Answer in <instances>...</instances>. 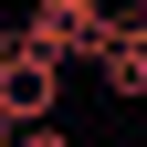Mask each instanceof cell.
I'll return each instance as SVG.
<instances>
[{
    "mask_svg": "<svg viewBox=\"0 0 147 147\" xmlns=\"http://www.w3.org/2000/svg\"><path fill=\"white\" fill-rule=\"evenodd\" d=\"M0 147H74L63 126H0Z\"/></svg>",
    "mask_w": 147,
    "mask_h": 147,
    "instance_id": "3957f363",
    "label": "cell"
},
{
    "mask_svg": "<svg viewBox=\"0 0 147 147\" xmlns=\"http://www.w3.org/2000/svg\"><path fill=\"white\" fill-rule=\"evenodd\" d=\"M95 74H105V95L137 105V95H147V32H137V21H116V42L95 53Z\"/></svg>",
    "mask_w": 147,
    "mask_h": 147,
    "instance_id": "7a4b0ae2",
    "label": "cell"
},
{
    "mask_svg": "<svg viewBox=\"0 0 147 147\" xmlns=\"http://www.w3.org/2000/svg\"><path fill=\"white\" fill-rule=\"evenodd\" d=\"M53 105H63V63L11 42V63H0V126H53Z\"/></svg>",
    "mask_w": 147,
    "mask_h": 147,
    "instance_id": "6da1fadb",
    "label": "cell"
},
{
    "mask_svg": "<svg viewBox=\"0 0 147 147\" xmlns=\"http://www.w3.org/2000/svg\"><path fill=\"white\" fill-rule=\"evenodd\" d=\"M0 63H11V32H0Z\"/></svg>",
    "mask_w": 147,
    "mask_h": 147,
    "instance_id": "5b68a950",
    "label": "cell"
},
{
    "mask_svg": "<svg viewBox=\"0 0 147 147\" xmlns=\"http://www.w3.org/2000/svg\"><path fill=\"white\" fill-rule=\"evenodd\" d=\"M63 11H105V0H63Z\"/></svg>",
    "mask_w": 147,
    "mask_h": 147,
    "instance_id": "277c9868",
    "label": "cell"
}]
</instances>
